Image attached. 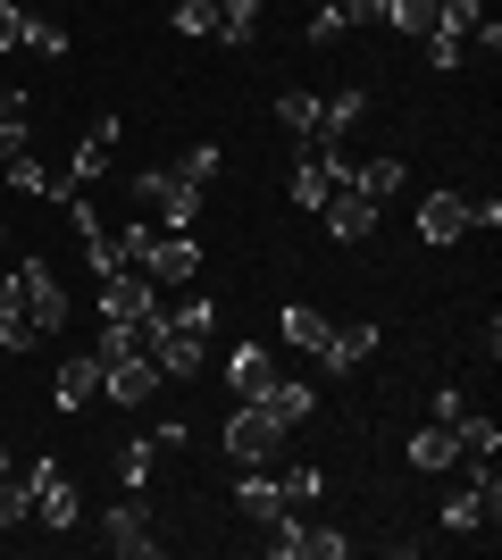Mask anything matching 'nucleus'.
Instances as JSON below:
<instances>
[{"mask_svg":"<svg viewBox=\"0 0 502 560\" xmlns=\"http://www.w3.org/2000/svg\"><path fill=\"white\" fill-rule=\"evenodd\" d=\"M135 201H143V218L160 234H192V218H201V185H192L185 167H143V176H135Z\"/></svg>","mask_w":502,"mask_h":560,"instance_id":"f257e3e1","label":"nucleus"},{"mask_svg":"<svg viewBox=\"0 0 502 560\" xmlns=\"http://www.w3.org/2000/svg\"><path fill=\"white\" fill-rule=\"evenodd\" d=\"M218 444H226V460H243V468H268L277 452H285V427L268 419L260 401H243L235 419H226V435H218Z\"/></svg>","mask_w":502,"mask_h":560,"instance_id":"f03ea898","label":"nucleus"},{"mask_svg":"<svg viewBox=\"0 0 502 560\" xmlns=\"http://www.w3.org/2000/svg\"><path fill=\"white\" fill-rule=\"evenodd\" d=\"M17 302H25V327H34V335H68V284L50 277L43 259H25V268H17Z\"/></svg>","mask_w":502,"mask_h":560,"instance_id":"7ed1b4c3","label":"nucleus"},{"mask_svg":"<svg viewBox=\"0 0 502 560\" xmlns=\"http://www.w3.org/2000/svg\"><path fill=\"white\" fill-rule=\"evenodd\" d=\"M101 552H118V560H151V552H160L143 493H126V502H109V511H101Z\"/></svg>","mask_w":502,"mask_h":560,"instance_id":"20e7f679","label":"nucleus"},{"mask_svg":"<svg viewBox=\"0 0 502 560\" xmlns=\"http://www.w3.org/2000/svg\"><path fill=\"white\" fill-rule=\"evenodd\" d=\"M151 310H160V284L143 268H118V277H101V318L109 327H143Z\"/></svg>","mask_w":502,"mask_h":560,"instance_id":"39448f33","label":"nucleus"},{"mask_svg":"<svg viewBox=\"0 0 502 560\" xmlns=\"http://www.w3.org/2000/svg\"><path fill=\"white\" fill-rule=\"evenodd\" d=\"M118 135H126V117H93V135L68 151V167H59V176H68L75 192H93L101 176H109V160H118Z\"/></svg>","mask_w":502,"mask_h":560,"instance_id":"423d86ee","label":"nucleus"},{"mask_svg":"<svg viewBox=\"0 0 502 560\" xmlns=\"http://www.w3.org/2000/svg\"><path fill=\"white\" fill-rule=\"evenodd\" d=\"M25 486H34V518L68 536V527H75V486H68V460H50V452H43V460L25 468Z\"/></svg>","mask_w":502,"mask_h":560,"instance_id":"0eeeda50","label":"nucleus"},{"mask_svg":"<svg viewBox=\"0 0 502 560\" xmlns=\"http://www.w3.org/2000/svg\"><path fill=\"white\" fill-rule=\"evenodd\" d=\"M135 268H143L151 284H192L201 277V243H192V234H151V252L135 259Z\"/></svg>","mask_w":502,"mask_h":560,"instance_id":"6e6552de","label":"nucleus"},{"mask_svg":"<svg viewBox=\"0 0 502 560\" xmlns=\"http://www.w3.org/2000/svg\"><path fill=\"white\" fill-rule=\"evenodd\" d=\"M460 234H469V192H428V201H419V243H428V252H453Z\"/></svg>","mask_w":502,"mask_h":560,"instance_id":"1a4fd4ad","label":"nucleus"},{"mask_svg":"<svg viewBox=\"0 0 502 560\" xmlns=\"http://www.w3.org/2000/svg\"><path fill=\"white\" fill-rule=\"evenodd\" d=\"M226 394H235V401H268V394H277V360H268L260 343H235V351H226Z\"/></svg>","mask_w":502,"mask_h":560,"instance_id":"9d476101","label":"nucleus"},{"mask_svg":"<svg viewBox=\"0 0 502 560\" xmlns=\"http://www.w3.org/2000/svg\"><path fill=\"white\" fill-rule=\"evenodd\" d=\"M318 218H327L335 243H369V234H377V201H369V192H352V185H335Z\"/></svg>","mask_w":502,"mask_h":560,"instance_id":"9b49d317","label":"nucleus"},{"mask_svg":"<svg viewBox=\"0 0 502 560\" xmlns=\"http://www.w3.org/2000/svg\"><path fill=\"white\" fill-rule=\"evenodd\" d=\"M151 385H160V369H151L143 351H126V360H109V369H101V401H118V410L151 401Z\"/></svg>","mask_w":502,"mask_h":560,"instance_id":"f8f14e48","label":"nucleus"},{"mask_svg":"<svg viewBox=\"0 0 502 560\" xmlns=\"http://www.w3.org/2000/svg\"><path fill=\"white\" fill-rule=\"evenodd\" d=\"M410 468H419V477H444V468H460V444H453V427H419V435H410Z\"/></svg>","mask_w":502,"mask_h":560,"instance_id":"ddd939ff","label":"nucleus"},{"mask_svg":"<svg viewBox=\"0 0 502 560\" xmlns=\"http://www.w3.org/2000/svg\"><path fill=\"white\" fill-rule=\"evenodd\" d=\"M34 343H43V335L25 327V302H17V268H9V277H0V351L17 360V351H34Z\"/></svg>","mask_w":502,"mask_h":560,"instance_id":"4468645a","label":"nucleus"},{"mask_svg":"<svg viewBox=\"0 0 502 560\" xmlns=\"http://www.w3.org/2000/svg\"><path fill=\"white\" fill-rule=\"evenodd\" d=\"M84 401H101V360H93V351H75L68 369H59V410L75 419Z\"/></svg>","mask_w":502,"mask_h":560,"instance_id":"2eb2a0df","label":"nucleus"},{"mask_svg":"<svg viewBox=\"0 0 502 560\" xmlns=\"http://www.w3.org/2000/svg\"><path fill=\"white\" fill-rule=\"evenodd\" d=\"M453 444H460V460H502V427L478 419V410H460V419H453Z\"/></svg>","mask_w":502,"mask_h":560,"instance_id":"dca6fc26","label":"nucleus"},{"mask_svg":"<svg viewBox=\"0 0 502 560\" xmlns=\"http://www.w3.org/2000/svg\"><path fill=\"white\" fill-rule=\"evenodd\" d=\"M369 351H377V327H335V335H327V351H318V360H327L335 376H352L360 360H369Z\"/></svg>","mask_w":502,"mask_h":560,"instance_id":"f3484780","label":"nucleus"},{"mask_svg":"<svg viewBox=\"0 0 502 560\" xmlns=\"http://www.w3.org/2000/svg\"><path fill=\"white\" fill-rule=\"evenodd\" d=\"M260 18H268V0H218V43H260Z\"/></svg>","mask_w":502,"mask_h":560,"instance_id":"a211bd4d","label":"nucleus"},{"mask_svg":"<svg viewBox=\"0 0 502 560\" xmlns=\"http://www.w3.org/2000/svg\"><path fill=\"white\" fill-rule=\"evenodd\" d=\"M277 335H285L293 351H327V335H335V327H327V318H318L311 302H285V318H277Z\"/></svg>","mask_w":502,"mask_h":560,"instance_id":"6ab92c4d","label":"nucleus"},{"mask_svg":"<svg viewBox=\"0 0 502 560\" xmlns=\"http://www.w3.org/2000/svg\"><path fill=\"white\" fill-rule=\"evenodd\" d=\"M235 511L252 518V527H268V518L285 511V486H277V477H243V486H235Z\"/></svg>","mask_w":502,"mask_h":560,"instance_id":"aec40b11","label":"nucleus"},{"mask_svg":"<svg viewBox=\"0 0 502 560\" xmlns=\"http://www.w3.org/2000/svg\"><path fill=\"white\" fill-rule=\"evenodd\" d=\"M277 126L293 142H318V93H277Z\"/></svg>","mask_w":502,"mask_h":560,"instance_id":"412c9836","label":"nucleus"},{"mask_svg":"<svg viewBox=\"0 0 502 560\" xmlns=\"http://www.w3.org/2000/svg\"><path fill=\"white\" fill-rule=\"evenodd\" d=\"M260 410H268V419H277V427H302V419H311V410H318V394H311V385H285V376H277V394H268Z\"/></svg>","mask_w":502,"mask_h":560,"instance_id":"4be33fe9","label":"nucleus"},{"mask_svg":"<svg viewBox=\"0 0 502 560\" xmlns=\"http://www.w3.org/2000/svg\"><path fill=\"white\" fill-rule=\"evenodd\" d=\"M352 192H369V201H394V192H402V160H360V167H352Z\"/></svg>","mask_w":502,"mask_h":560,"instance_id":"5701e85b","label":"nucleus"},{"mask_svg":"<svg viewBox=\"0 0 502 560\" xmlns=\"http://www.w3.org/2000/svg\"><path fill=\"white\" fill-rule=\"evenodd\" d=\"M385 25L410 34V43H428V34H435V0H385Z\"/></svg>","mask_w":502,"mask_h":560,"instance_id":"b1692460","label":"nucleus"},{"mask_svg":"<svg viewBox=\"0 0 502 560\" xmlns=\"http://www.w3.org/2000/svg\"><path fill=\"white\" fill-rule=\"evenodd\" d=\"M343 34H352V25H343V0H318L311 25H302V43H311V50H335Z\"/></svg>","mask_w":502,"mask_h":560,"instance_id":"393cba45","label":"nucleus"},{"mask_svg":"<svg viewBox=\"0 0 502 560\" xmlns=\"http://www.w3.org/2000/svg\"><path fill=\"white\" fill-rule=\"evenodd\" d=\"M360 109H369V101H360V93H335V101H318V142L352 135V126H360Z\"/></svg>","mask_w":502,"mask_h":560,"instance_id":"a878e982","label":"nucleus"},{"mask_svg":"<svg viewBox=\"0 0 502 560\" xmlns=\"http://www.w3.org/2000/svg\"><path fill=\"white\" fill-rule=\"evenodd\" d=\"M25 518H34V486L9 468V477H0V536H9V527H25Z\"/></svg>","mask_w":502,"mask_h":560,"instance_id":"bb28decb","label":"nucleus"},{"mask_svg":"<svg viewBox=\"0 0 502 560\" xmlns=\"http://www.w3.org/2000/svg\"><path fill=\"white\" fill-rule=\"evenodd\" d=\"M151 460H160V444H126L118 452V486L126 493H151Z\"/></svg>","mask_w":502,"mask_h":560,"instance_id":"cd10ccee","label":"nucleus"},{"mask_svg":"<svg viewBox=\"0 0 502 560\" xmlns=\"http://www.w3.org/2000/svg\"><path fill=\"white\" fill-rule=\"evenodd\" d=\"M25 50L59 59V50H68V25H59V18H43V9H25Z\"/></svg>","mask_w":502,"mask_h":560,"instance_id":"c85d7f7f","label":"nucleus"},{"mask_svg":"<svg viewBox=\"0 0 502 560\" xmlns=\"http://www.w3.org/2000/svg\"><path fill=\"white\" fill-rule=\"evenodd\" d=\"M302 560H352V536L343 527H302Z\"/></svg>","mask_w":502,"mask_h":560,"instance_id":"c756f323","label":"nucleus"},{"mask_svg":"<svg viewBox=\"0 0 502 560\" xmlns=\"http://www.w3.org/2000/svg\"><path fill=\"white\" fill-rule=\"evenodd\" d=\"M277 486H285V502L302 511V502H318V493H327V468H277Z\"/></svg>","mask_w":502,"mask_h":560,"instance_id":"7c9ffc66","label":"nucleus"},{"mask_svg":"<svg viewBox=\"0 0 502 560\" xmlns=\"http://www.w3.org/2000/svg\"><path fill=\"white\" fill-rule=\"evenodd\" d=\"M428 68H469V34H444V25H435L428 34Z\"/></svg>","mask_w":502,"mask_h":560,"instance_id":"2f4dec72","label":"nucleus"},{"mask_svg":"<svg viewBox=\"0 0 502 560\" xmlns=\"http://www.w3.org/2000/svg\"><path fill=\"white\" fill-rule=\"evenodd\" d=\"M176 34H192V43L218 34V0H176Z\"/></svg>","mask_w":502,"mask_h":560,"instance_id":"473e14b6","label":"nucleus"},{"mask_svg":"<svg viewBox=\"0 0 502 560\" xmlns=\"http://www.w3.org/2000/svg\"><path fill=\"white\" fill-rule=\"evenodd\" d=\"M84 351H93L101 369H109V360H126V351H135V327H109V318H101V335H93Z\"/></svg>","mask_w":502,"mask_h":560,"instance_id":"72a5a7b5","label":"nucleus"},{"mask_svg":"<svg viewBox=\"0 0 502 560\" xmlns=\"http://www.w3.org/2000/svg\"><path fill=\"white\" fill-rule=\"evenodd\" d=\"M185 176H192V185H210V176H218V142H192V151H185Z\"/></svg>","mask_w":502,"mask_h":560,"instance_id":"f704fd0d","label":"nucleus"},{"mask_svg":"<svg viewBox=\"0 0 502 560\" xmlns=\"http://www.w3.org/2000/svg\"><path fill=\"white\" fill-rule=\"evenodd\" d=\"M167 318H176V327H192V335H210V327H218V302H185V310H167Z\"/></svg>","mask_w":502,"mask_h":560,"instance_id":"c9c22d12","label":"nucleus"},{"mask_svg":"<svg viewBox=\"0 0 502 560\" xmlns=\"http://www.w3.org/2000/svg\"><path fill=\"white\" fill-rule=\"evenodd\" d=\"M460 410H469V394H460V385H444V394H435V401H428V419H435V427H453V419H460Z\"/></svg>","mask_w":502,"mask_h":560,"instance_id":"e433bc0d","label":"nucleus"},{"mask_svg":"<svg viewBox=\"0 0 502 560\" xmlns=\"http://www.w3.org/2000/svg\"><path fill=\"white\" fill-rule=\"evenodd\" d=\"M17 151H34V135H25V117H0V160H17Z\"/></svg>","mask_w":502,"mask_h":560,"instance_id":"4c0bfd02","label":"nucleus"},{"mask_svg":"<svg viewBox=\"0 0 502 560\" xmlns=\"http://www.w3.org/2000/svg\"><path fill=\"white\" fill-rule=\"evenodd\" d=\"M25 43V9L17 0H0V50H17Z\"/></svg>","mask_w":502,"mask_h":560,"instance_id":"58836bf2","label":"nucleus"},{"mask_svg":"<svg viewBox=\"0 0 502 560\" xmlns=\"http://www.w3.org/2000/svg\"><path fill=\"white\" fill-rule=\"evenodd\" d=\"M343 25H385V0H343Z\"/></svg>","mask_w":502,"mask_h":560,"instance_id":"ea45409f","label":"nucleus"},{"mask_svg":"<svg viewBox=\"0 0 502 560\" xmlns=\"http://www.w3.org/2000/svg\"><path fill=\"white\" fill-rule=\"evenodd\" d=\"M0 117H34V101H25L17 84H0Z\"/></svg>","mask_w":502,"mask_h":560,"instance_id":"a19ab883","label":"nucleus"},{"mask_svg":"<svg viewBox=\"0 0 502 560\" xmlns=\"http://www.w3.org/2000/svg\"><path fill=\"white\" fill-rule=\"evenodd\" d=\"M9 468H17V460H9V444H0V477H9Z\"/></svg>","mask_w":502,"mask_h":560,"instance_id":"79ce46f5","label":"nucleus"}]
</instances>
